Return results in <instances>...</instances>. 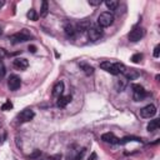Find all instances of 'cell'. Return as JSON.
Wrapping results in <instances>:
<instances>
[{
	"mask_svg": "<svg viewBox=\"0 0 160 160\" xmlns=\"http://www.w3.org/2000/svg\"><path fill=\"white\" fill-rule=\"evenodd\" d=\"M31 39V35L29 34V31L26 29H22L20 32H16L11 36H9V40L11 41V44H19V42H24Z\"/></svg>",
	"mask_w": 160,
	"mask_h": 160,
	"instance_id": "6da1fadb",
	"label": "cell"
},
{
	"mask_svg": "<svg viewBox=\"0 0 160 160\" xmlns=\"http://www.w3.org/2000/svg\"><path fill=\"white\" fill-rule=\"evenodd\" d=\"M114 22V15L110 12V11H104L99 15L98 18V25L100 28H106V26H110L111 24Z\"/></svg>",
	"mask_w": 160,
	"mask_h": 160,
	"instance_id": "7a4b0ae2",
	"label": "cell"
},
{
	"mask_svg": "<svg viewBox=\"0 0 160 160\" xmlns=\"http://www.w3.org/2000/svg\"><path fill=\"white\" fill-rule=\"evenodd\" d=\"M131 88H132V98H134L135 101H141L148 95L145 89L141 85H139V84H132Z\"/></svg>",
	"mask_w": 160,
	"mask_h": 160,
	"instance_id": "3957f363",
	"label": "cell"
},
{
	"mask_svg": "<svg viewBox=\"0 0 160 160\" xmlns=\"http://www.w3.org/2000/svg\"><path fill=\"white\" fill-rule=\"evenodd\" d=\"M101 35H102V28H100L99 25H90V28L88 29V36L92 41L100 39Z\"/></svg>",
	"mask_w": 160,
	"mask_h": 160,
	"instance_id": "277c9868",
	"label": "cell"
},
{
	"mask_svg": "<svg viewBox=\"0 0 160 160\" xmlns=\"http://www.w3.org/2000/svg\"><path fill=\"white\" fill-rule=\"evenodd\" d=\"M144 34H145V31H144V29H142V28H140V26H135V28L129 32L128 38H129V40H130V41L136 42V41H139V40L144 36Z\"/></svg>",
	"mask_w": 160,
	"mask_h": 160,
	"instance_id": "5b68a950",
	"label": "cell"
},
{
	"mask_svg": "<svg viewBox=\"0 0 160 160\" xmlns=\"http://www.w3.org/2000/svg\"><path fill=\"white\" fill-rule=\"evenodd\" d=\"M100 68L102 70H105L106 72H110L112 75H119V70H118V66H116V62H110V61H102L100 62Z\"/></svg>",
	"mask_w": 160,
	"mask_h": 160,
	"instance_id": "8992f818",
	"label": "cell"
},
{
	"mask_svg": "<svg viewBox=\"0 0 160 160\" xmlns=\"http://www.w3.org/2000/svg\"><path fill=\"white\" fill-rule=\"evenodd\" d=\"M21 85V79L18 76V75H10L9 79H8V88L9 90L11 91H15L20 88Z\"/></svg>",
	"mask_w": 160,
	"mask_h": 160,
	"instance_id": "52a82bcc",
	"label": "cell"
},
{
	"mask_svg": "<svg viewBox=\"0 0 160 160\" xmlns=\"http://www.w3.org/2000/svg\"><path fill=\"white\" fill-rule=\"evenodd\" d=\"M155 114H156V108H155L152 104H149V105L144 106V108L140 110V115H141L142 118H145V119H150V118H152Z\"/></svg>",
	"mask_w": 160,
	"mask_h": 160,
	"instance_id": "ba28073f",
	"label": "cell"
},
{
	"mask_svg": "<svg viewBox=\"0 0 160 160\" xmlns=\"http://www.w3.org/2000/svg\"><path fill=\"white\" fill-rule=\"evenodd\" d=\"M34 116H35V114H34V111H32L31 109H25V110H22V111L18 115V120H19L20 122H28V121L32 120Z\"/></svg>",
	"mask_w": 160,
	"mask_h": 160,
	"instance_id": "9c48e42d",
	"label": "cell"
},
{
	"mask_svg": "<svg viewBox=\"0 0 160 160\" xmlns=\"http://www.w3.org/2000/svg\"><path fill=\"white\" fill-rule=\"evenodd\" d=\"M12 65H14V68L16 70H25L29 66V61L26 59H24V58H16L12 61Z\"/></svg>",
	"mask_w": 160,
	"mask_h": 160,
	"instance_id": "30bf717a",
	"label": "cell"
},
{
	"mask_svg": "<svg viewBox=\"0 0 160 160\" xmlns=\"http://www.w3.org/2000/svg\"><path fill=\"white\" fill-rule=\"evenodd\" d=\"M101 140L105 141V142H109V144H119V139L111 134V132H105L101 135Z\"/></svg>",
	"mask_w": 160,
	"mask_h": 160,
	"instance_id": "8fae6325",
	"label": "cell"
},
{
	"mask_svg": "<svg viewBox=\"0 0 160 160\" xmlns=\"http://www.w3.org/2000/svg\"><path fill=\"white\" fill-rule=\"evenodd\" d=\"M71 95H61V96H59V99H58V101H56V105L59 106V108H65L70 101H71Z\"/></svg>",
	"mask_w": 160,
	"mask_h": 160,
	"instance_id": "7c38bea8",
	"label": "cell"
},
{
	"mask_svg": "<svg viewBox=\"0 0 160 160\" xmlns=\"http://www.w3.org/2000/svg\"><path fill=\"white\" fill-rule=\"evenodd\" d=\"M62 91H64V82L62 81H58L52 88V95L54 96H61Z\"/></svg>",
	"mask_w": 160,
	"mask_h": 160,
	"instance_id": "4fadbf2b",
	"label": "cell"
},
{
	"mask_svg": "<svg viewBox=\"0 0 160 160\" xmlns=\"http://www.w3.org/2000/svg\"><path fill=\"white\" fill-rule=\"evenodd\" d=\"M126 82H128V80L125 79V76H121L120 79H116V81H115L116 90L118 91H122L125 89V86H126Z\"/></svg>",
	"mask_w": 160,
	"mask_h": 160,
	"instance_id": "5bb4252c",
	"label": "cell"
},
{
	"mask_svg": "<svg viewBox=\"0 0 160 160\" xmlns=\"http://www.w3.org/2000/svg\"><path fill=\"white\" fill-rule=\"evenodd\" d=\"M65 34H66L69 38H72V36L76 34V28L74 26V24L68 22V24L65 25Z\"/></svg>",
	"mask_w": 160,
	"mask_h": 160,
	"instance_id": "9a60e30c",
	"label": "cell"
},
{
	"mask_svg": "<svg viewBox=\"0 0 160 160\" xmlns=\"http://www.w3.org/2000/svg\"><path fill=\"white\" fill-rule=\"evenodd\" d=\"M124 76H125L126 80H134V79H136L139 76V72L136 70H134V69H130V70H126L124 72Z\"/></svg>",
	"mask_w": 160,
	"mask_h": 160,
	"instance_id": "2e32d148",
	"label": "cell"
},
{
	"mask_svg": "<svg viewBox=\"0 0 160 160\" xmlns=\"http://www.w3.org/2000/svg\"><path fill=\"white\" fill-rule=\"evenodd\" d=\"M159 126H160L159 119H154V120H151V121L148 124V131H155V130L159 129Z\"/></svg>",
	"mask_w": 160,
	"mask_h": 160,
	"instance_id": "e0dca14e",
	"label": "cell"
},
{
	"mask_svg": "<svg viewBox=\"0 0 160 160\" xmlns=\"http://www.w3.org/2000/svg\"><path fill=\"white\" fill-rule=\"evenodd\" d=\"M80 68H81V70H82L86 75H91V74L94 72V68H92V66H90L89 64L81 62V64H80Z\"/></svg>",
	"mask_w": 160,
	"mask_h": 160,
	"instance_id": "ac0fdd59",
	"label": "cell"
},
{
	"mask_svg": "<svg viewBox=\"0 0 160 160\" xmlns=\"http://www.w3.org/2000/svg\"><path fill=\"white\" fill-rule=\"evenodd\" d=\"M89 28H90V22H89V21H86V20H84V21L79 22L76 31H85V30H88Z\"/></svg>",
	"mask_w": 160,
	"mask_h": 160,
	"instance_id": "d6986e66",
	"label": "cell"
},
{
	"mask_svg": "<svg viewBox=\"0 0 160 160\" xmlns=\"http://www.w3.org/2000/svg\"><path fill=\"white\" fill-rule=\"evenodd\" d=\"M105 5L108 6V9H110V10H115V9L118 8L119 2H118L116 0H106V1H105Z\"/></svg>",
	"mask_w": 160,
	"mask_h": 160,
	"instance_id": "ffe728a7",
	"label": "cell"
},
{
	"mask_svg": "<svg viewBox=\"0 0 160 160\" xmlns=\"http://www.w3.org/2000/svg\"><path fill=\"white\" fill-rule=\"evenodd\" d=\"M48 1H42L41 2V9H40V15L44 18V16H46V14H48Z\"/></svg>",
	"mask_w": 160,
	"mask_h": 160,
	"instance_id": "44dd1931",
	"label": "cell"
},
{
	"mask_svg": "<svg viewBox=\"0 0 160 160\" xmlns=\"http://www.w3.org/2000/svg\"><path fill=\"white\" fill-rule=\"evenodd\" d=\"M26 16L30 19V20H32V21H35V20H38V14H36V11L34 10V9H30L29 11H28V14H26Z\"/></svg>",
	"mask_w": 160,
	"mask_h": 160,
	"instance_id": "7402d4cb",
	"label": "cell"
},
{
	"mask_svg": "<svg viewBox=\"0 0 160 160\" xmlns=\"http://www.w3.org/2000/svg\"><path fill=\"white\" fill-rule=\"evenodd\" d=\"M10 109H12V104H11V101H10V100H6V101L1 105V110L8 111V110H10Z\"/></svg>",
	"mask_w": 160,
	"mask_h": 160,
	"instance_id": "603a6c76",
	"label": "cell"
},
{
	"mask_svg": "<svg viewBox=\"0 0 160 160\" xmlns=\"http://www.w3.org/2000/svg\"><path fill=\"white\" fill-rule=\"evenodd\" d=\"M141 59H142V54H134V55L131 56V61H132V62H135V64L140 62V61H141Z\"/></svg>",
	"mask_w": 160,
	"mask_h": 160,
	"instance_id": "cb8c5ba5",
	"label": "cell"
},
{
	"mask_svg": "<svg viewBox=\"0 0 160 160\" xmlns=\"http://www.w3.org/2000/svg\"><path fill=\"white\" fill-rule=\"evenodd\" d=\"M5 72H6V70H5V65H4V62L0 60V80L5 76Z\"/></svg>",
	"mask_w": 160,
	"mask_h": 160,
	"instance_id": "d4e9b609",
	"label": "cell"
},
{
	"mask_svg": "<svg viewBox=\"0 0 160 160\" xmlns=\"http://www.w3.org/2000/svg\"><path fill=\"white\" fill-rule=\"evenodd\" d=\"M40 155H41V151H40V150H35L32 154H30L29 158H30V159H36V158H39Z\"/></svg>",
	"mask_w": 160,
	"mask_h": 160,
	"instance_id": "484cf974",
	"label": "cell"
},
{
	"mask_svg": "<svg viewBox=\"0 0 160 160\" xmlns=\"http://www.w3.org/2000/svg\"><path fill=\"white\" fill-rule=\"evenodd\" d=\"M100 4H101V0H89V5H91V6H96Z\"/></svg>",
	"mask_w": 160,
	"mask_h": 160,
	"instance_id": "4316f807",
	"label": "cell"
},
{
	"mask_svg": "<svg viewBox=\"0 0 160 160\" xmlns=\"http://www.w3.org/2000/svg\"><path fill=\"white\" fill-rule=\"evenodd\" d=\"M159 52H160V46L156 45L154 49V58H159Z\"/></svg>",
	"mask_w": 160,
	"mask_h": 160,
	"instance_id": "83f0119b",
	"label": "cell"
},
{
	"mask_svg": "<svg viewBox=\"0 0 160 160\" xmlns=\"http://www.w3.org/2000/svg\"><path fill=\"white\" fill-rule=\"evenodd\" d=\"M84 154H85V149H82V150H81V152H79V154H78V156L75 158V160H81V159H82V156H84Z\"/></svg>",
	"mask_w": 160,
	"mask_h": 160,
	"instance_id": "f1b7e54d",
	"label": "cell"
},
{
	"mask_svg": "<svg viewBox=\"0 0 160 160\" xmlns=\"http://www.w3.org/2000/svg\"><path fill=\"white\" fill-rule=\"evenodd\" d=\"M5 56H6V51H5L2 48H0V60H1V59H4Z\"/></svg>",
	"mask_w": 160,
	"mask_h": 160,
	"instance_id": "f546056e",
	"label": "cell"
},
{
	"mask_svg": "<svg viewBox=\"0 0 160 160\" xmlns=\"http://www.w3.org/2000/svg\"><path fill=\"white\" fill-rule=\"evenodd\" d=\"M29 51H31V52H36V46L35 45H29Z\"/></svg>",
	"mask_w": 160,
	"mask_h": 160,
	"instance_id": "4dcf8cb0",
	"label": "cell"
},
{
	"mask_svg": "<svg viewBox=\"0 0 160 160\" xmlns=\"http://www.w3.org/2000/svg\"><path fill=\"white\" fill-rule=\"evenodd\" d=\"M61 158V155H55V156H51V158H49V160H59Z\"/></svg>",
	"mask_w": 160,
	"mask_h": 160,
	"instance_id": "1f68e13d",
	"label": "cell"
},
{
	"mask_svg": "<svg viewBox=\"0 0 160 160\" xmlns=\"http://www.w3.org/2000/svg\"><path fill=\"white\" fill-rule=\"evenodd\" d=\"M95 158H96V154H95V152H92V154H91V156L89 158V160H94Z\"/></svg>",
	"mask_w": 160,
	"mask_h": 160,
	"instance_id": "d6a6232c",
	"label": "cell"
},
{
	"mask_svg": "<svg viewBox=\"0 0 160 160\" xmlns=\"http://www.w3.org/2000/svg\"><path fill=\"white\" fill-rule=\"evenodd\" d=\"M4 4H5V2H4V1H2V0H1V1H0V8H1V6H2V5H4Z\"/></svg>",
	"mask_w": 160,
	"mask_h": 160,
	"instance_id": "836d02e7",
	"label": "cell"
},
{
	"mask_svg": "<svg viewBox=\"0 0 160 160\" xmlns=\"http://www.w3.org/2000/svg\"><path fill=\"white\" fill-rule=\"evenodd\" d=\"M2 34V29H1V26H0V35Z\"/></svg>",
	"mask_w": 160,
	"mask_h": 160,
	"instance_id": "e575fe53",
	"label": "cell"
},
{
	"mask_svg": "<svg viewBox=\"0 0 160 160\" xmlns=\"http://www.w3.org/2000/svg\"><path fill=\"white\" fill-rule=\"evenodd\" d=\"M0 140H1V138H0Z\"/></svg>",
	"mask_w": 160,
	"mask_h": 160,
	"instance_id": "d590c367",
	"label": "cell"
}]
</instances>
